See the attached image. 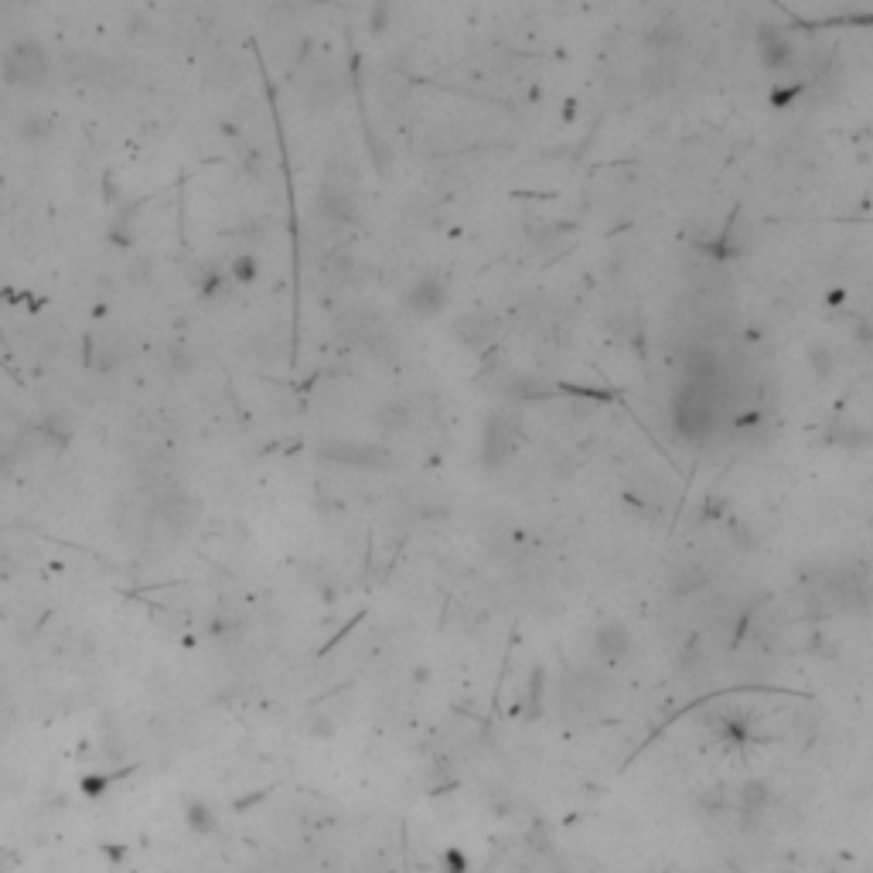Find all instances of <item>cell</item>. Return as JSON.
Wrapping results in <instances>:
<instances>
[{
  "label": "cell",
  "mask_w": 873,
  "mask_h": 873,
  "mask_svg": "<svg viewBox=\"0 0 873 873\" xmlns=\"http://www.w3.org/2000/svg\"><path fill=\"white\" fill-rule=\"evenodd\" d=\"M376 420H379L382 430H403L406 423H410V410H406L403 403H386L376 413Z\"/></svg>",
  "instance_id": "12"
},
{
  "label": "cell",
  "mask_w": 873,
  "mask_h": 873,
  "mask_svg": "<svg viewBox=\"0 0 873 873\" xmlns=\"http://www.w3.org/2000/svg\"><path fill=\"white\" fill-rule=\"evenodd\" d=\"M454 338L461 345H468V348H485L488 345V338L495 335V328H492V321L485 318V314H464V318H457L454 321Z\"/></svg>",
  "instance_id": "8"
},
{
  "label": "cell",
  "mask_w": 873,
  "mask_h": 873,
  "mask_svg": "<svg viewBox=\"0 0 873 873\" xmlns=\"http://www.w3.org/2000/svg\"><path fill=\"white\" fill-rule=\"evenodd\" d=\"M318 209H321L324 219H331V222H355V215H359L355 198L348 195L345 188H324L318 195Z\"/></svg>",
  "instance_id": "9"
},
{
  "label": "cell",
  "mask_w": 873,
  "mask_h": 873,
  "mask_svg": "<svg viewBox=\"0 0 873 873\" xmlns=\"http://www.w3.org/2000/svg\"><path fill=\"white\" fill-rule=\"evenodd\" d=\"M451 301V290H447V280L437 277V273H427V277L413 280V287L403 294V304L410 307L417 318H437L440 311Z\"/></svg>",
  "instance_id": "3"
},
{
  "label": "cell",
  "mask_w": 873,
  "mask_h": 873,
  "mask_svg": "<svg viewBox=\"0 0 873 873\" xmlns=\"http://www.w3.org/2000/svg\"><path fill=\"white\" fill-rule=\"evenodd\" d=\"M0 69H4V79L11 82V86H38L48 72L45 48H41L35 38H24L4 55Z\"/></svg>",
  "instance_id": "1"
},
{
  "label": "cell",
  "mask_w": 873,
  "mask_h": 873,
  "mask_svg": "<svg viewBox=\"0 0 873 873\" xmlns=\"http://www.w3.org/2000/svg\"><path fill=\"white\" fill-rule=\"evenodd\" d=\"M253 270H256V263H253V260H239V263H236V277H239V280H253Z\"/></svg>",
  "instance_id": "13"
},
{
  "label": "cell",
  "mask_w": 873,
  "mask_h": 873,
  "mask_svg": "<svg viewBox=\"0 0 873 873\" xmlns=\"http://www.w3.org/2000/svg\"><path fill=\"white\" fill-rule=\"evenodd\" d=\"M809 369L816 372V379H829L836 372V352L829 345H812L809 355H805Z\"/></svg>",
  "instance_id": "11"
},
{
  "label": "cell",
  "mask_w": 873,
  "mask_h": 873,
  "mask_svg": "<svg viewBox=\"0 0 873 873\" xmlns=\"http://www.w3.org/2000/svg\"><path fill=\"white\" fill-rule=\"evenodd\" d=\"M710 420H713L710 406H706L696 393H679L676 403H672V427H676L686 440L703 437L706 430H710Z\"/></svg>",
  "instance_id": "4"
},
{
  "label": "cell",
  "mask_w": 873,
  "mask_h": 873,
  "mask_svg": "<svg viewBox=\"0 0 873 873\" xmlns=\"http://www.w3.org/2000/svg\"><path fill=\"white\" fill-rule=\"evenodd\" d=\"M594 652L601 655L604 662H621L631 652V631L621 625V621H604V625L594 631Z\"/></svg>",
  "instance_id": "7"
},
{
  "label": "cell",
  "mask_w": 873,
  "mask_h": 873,
  "mask_svg": "<svg viewBox=\"0 0 873 873\" xmlns=\"http://www.w3.org/2000/svg\"><path fill=\"white\" fill-rule=\"evenodd\" d=\"M321 457L342 468H362V471H382L389 468L393 454L379 444H359V440H328L321 444Z\"/></svg>",
  "instance_id": "2"
},
{
  "label": "cell",
  "mask_w": 873,
  "mask_h": 873,
  "mask_svg": "<svg viewBox=\"0 0 873 873\" xmlns=\"http://www.w3.org/2000/svg\"><path fill=\"white\" fill-rule=\"evenodd\" d=\"M509 444H512V427L505 423L502 417H488L485 420V430H481V440H478V457L485 468H498L509 454Z\"/></svg>",
  "instance_id": "5"
},
{
  "label": "cell",
  "mask_w": 873,
  "mask_h": 873,
  "mask_svg": "<svg viewBox=\"0 0 873 873\" xmlns=\"http://www.w3.org/2000/svg\"><path fill=\"white\" fill-rule=\"evenodd\" d=\"M185 822L191 833H215V826H219V819H215L212 805L202 802V798H195V802H188L185 809Z\"/></svg>",
  "instance_id": "10"
},
{
  "label": "cell",
  "mask_w": 873,
  "mask_h": 873,
  "mask_svg": "<svg viewBox=\"0 0 873 873\" xmlns=\"http://www.w3.org/2000/svg\"><path fill=\"white\" fill-rule=\"evenodd\" d=\"M758 52H761V62L768 65V69H788L795 58L792 41H788L785 31L775 28V24H761L758 28Z\"/></svg>",
  "instance_id": "6"
}]
</instances>
